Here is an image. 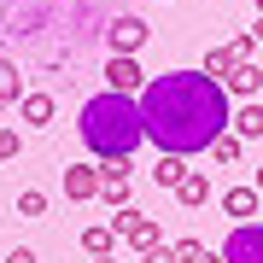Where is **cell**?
Instances as JSON below:
<instances>
[{
  "instance_id": "6da1fadb",
  "label": "cell",
  "mask_w": 263,
  "mask_h": 263,
  "mask_svg": "<svg viewBox=\"0 0 263 263\" xmlns=\"http://www.w3.org/2000/svg\"><path fill=\"white\" fill-rule=\"evenodd\" d=\"M141 117L158 152L187 158V152H211L216 135L234 129V100L205 70H164L141 88Z\"/></svg>"
},
{
  "instance_id": "7a4b0ae2",
  "label": "cell",
  "mask_w": 263,
  "mask_h": 263,
  "mask_svg": "<svg viewBox=\"0 0 263 263\" xmlns=\"http://www.w3.org/2000/svg\"><path fill=\"white\" fill-rule=\"evenodd\" d=\"M76 129H82V146L94 152L100 164H105V158H135V152L146 146L141 100H135V94H111V88H100V94L82 105Z\"/></svg>"
},
{
  "instance_id": "3957f363",
  "label": "cell",
  "mask_w": 263,
  "mask_h": 263,
  "mask_svg": "<svg viewBox=\"0 0 263 263\" xmlns=\"http://www.w3.org/2000/svg\"><path fill=\"white\" fill-rule=\"evenodd\" d=\"M222 263H263V222H234L228 228Z\"/></svg>"
},
{
  "instance_id": "277c9868",
  "label": "cell",
  "mask_w": 263,
  "mask_h": 263,
  "mask_svg": "<svg viewBox=\"0 0 263 263\" xmlns=\"http://www.w3.org/2000/svg\"><path fill=\"white\" fill-rule=\"evenodd\" d=\"M111 228L135 246V252H152V246H164V240H158V216H141L135 205H129V211H117V216H111Z\"/></svg>"
},
{
  "instance_id": "5b68a950",
  "label": "cell",
  "mask_w": 263,
  "mask_h": 263,
  "mask_svg": "<svg viewBox=\"0 0 263 263\" xmlns=\"http://www.w3.org/2000/svg\"><path fill=\"white\" fill-rule=\"evenodd\" d=\"M146 82H152V76L135 65L129 53H111V59H105V88H111V94H135V100H141Z\"/></svg>"
},
{
  "instance_id": "8992f818",
  "label": "cell",
  "mask_w": 263,
  "mask_h": 263,
  "mask_svg": "<svg viewBox=\"0 0 263 263\" xmlns=\"http://www.w3.org/2000/svg\"><path fill=\"white\" fill-rule=\"evenodd\" d=\"M100 187H105L100 164H65V199H70V205H88V199H100Z\"/></svg>"
},
{
  "instance_id": "52a82bcc",
  "label": "cell",
  "mask_w": 263,
  "mask_h": 263,
  "mask_svg": "<svg viewBox=\"0 0 263 263\" xmlns=\"http://www.w3.org/2000/svg\"><path fill=\"white\" fill-rule=\"evenodd\" d=\"M146 35H152V29L141 24V18H135V12H123V18H111V53H141L146 47Z\"/></svg>"
},
{
  "instance_id": "ba28073f",
  "label": "cell",
  "mask_w": 263,
  "mask_h": 263,
  "mask_svg": "<svg viewBox=\"0 0 263 263\" xmlns=\"http://www.w3.org/2000/svg\"><path fill=\"white\" fill-rule=\"evenodd\" d=\"M222 211L234 216V222H246V216H263V187L252 181V187H228L222 193Z\"/></svg>"
},
{
  "instance_id": "9c48e42d",
  "label": "cell",
  "mask_w": 263,
  "mask_h": 263,
  "mask_svg": "<svg viewBox=\"0 0 263 263\" xmlns=\"http://www.w3.org/2000/svg\"><path fill=\"white\" fill-rule=\"evenodd\" d=\"M222 88H228V100H257V94H263V70H257V59H240V70L228 76Z\"/></svg>"
},
{
  "instance_id": "30bf717a",
  "label": "cell",
  "mask_w": 263,
  "mask_h": 263,
  "mask_svg": "<svg viewBox=\"0 0 263 263\" xmlns=\"http://www.w3.org/2000/svg\"><path fill=\"white\" fill-rule=\"evenodd\" d=\"M176 199L187 211H199V205H211V181H205V170H187V176L176 181Z\"/></svg>"
},
{
  "instance_id": "8fae6325",
  "label": "cell",
  "mask_w": 263,
  "mask_h": 263,
  "mask_svg": "<svg viewBox=\"0 0 263 263\" xmlns=\"http://www.w3.org/2000/svg\"><path fill=\"white\" fill-rule=\"evenodd\" d=\"M234 70H240V53H234V41H228V47H211V53H205V76H216V82H228Z\"/></svg>"
},
{
  "instance_id": "7c38bea8",
  "label": "cell",
  "mask_w": 263,
  "mask_h": 263,
  "mask_svg": "<svg viewBox=\"0 0 263 263\" xmlns=\"http://www.w3.org/2000/svg\"><path fill=\"white\" fill-rule=\"evenodd\" d=\"M234 135H240V141H263V105L257 100H246L234 111Z\"/></svg>"
},
{
  "instance_id": "4fadbf2b",
  "label": "cell",
  "mask_w": 263,
  "mask_h": 263,
  "mask_svg": "<svg viewBox=\"0 0 263 263\" xmlns=\"http://www.w3.org/2000/svg\"><path fill=\"white\" fill-rule=\"evenodd\" d=\"M111 240H117V228H111V222L82 228V252H88V257H105V252H111Z\"/></svg>"
},
{
  "instance_id": "5bb4252c",
  "label": "cell",
  "mask_w": 263,
  "mask_h": 263,
  "mask_svg": "<svg viewBox=\"0 0 263 263\" xmlns=\"http://www.w3.org/2000/svg\"><path fill=\"white\" fill-rule=\"evenodd\" d=\"M18 117L24 123H53V94H24L18 100Z\"/></svg>"
},
{
  "instance_id": "9a60e30c",
  "label": "cell",
  "mask_w": 263,
  "mask_h": 263,
  "mask_svg": "<svg viewBox=\"0 0 263 263\" xmlns=\"http://www.w3.org/2000/svg\"><path fill=\"white\" fill-rule=\"evenodd\" d=\"M18 100H24V76L12 59H0V105H18Z\"/></svg>"
},
{
  "instance_id": "2e32d148",
  "label": "cell",
  "mask_w": 263,
  "mask_h": 263,
  "mask_svg": "<svg viewBox=\"0 0 263 263\" xmlns=\"http://www.w3.org/2000/svg\"><path fill=\"white\" fill-rule=\"evenodd\" d=\"M181 176H187V164H181L176 152H158V170H152V181H158V187H170V193H176V181H181Z\"/></svg>"
},
{
  "instance_id": "e0dca14e",
  "label": "cell",
  "mask_w": 263,
  "mask_h": 263,
  "mask_svg": "<svg viewBox=\"0 0 263 263\" xmlns=\"http://www.w3.org/2000/svg\"><path fill=\"white\" fill-rule=\"evenodd\" d=\"M240 152H246V141H240L234 129H228V135H216V141H211V158H216V164H240Z\"/></svg>"
},
{
  "instance_id": "ac0fdd59",
  "label": "cell",
  "mask_w": 263,
  "mask_h": 263,
  "mask_svg": "<svg viewBox=\"0 0 263 263\" xmlns=\"http://www.w3.org/2000/svg\"><path fill=\"white\" fill-rule=\"evenodd\" d=\"M18 216H47V193H41V187H24L18 193Z\"/></svg>"
},
{
  "instance_id": "d6986e66",
  "label": "cell",
  "mask_w": 263,
  "mask_h": 263,
  "mask_svg": "<svg viewBox=\"0 0 263 263\" xmlns=\"http://www.w3.org/2000/svg\"><path fill=\"white\" fill-rule=\"evenodd\" d=\"M100 199H105L111 211H129V181H105V187H100Z\"/></svg>"
},
{
  "instance_id": "ffe728a7",
  "label": "cell",
  "mask_w": 263,
  "mask_h": 263,
  "mask_svg": "<svg viewBox=\"0 0 263 263\" xmlns=\"http://www.w3.org/2000/svg\"><path fill=\"white\" fill-rule=\"evenodd\" d=\"M100 176H105V181H129V158H105Z\"/></svg>"
},
{
  "instance_id": "44dd1931",
  "label": "cell",
  "mask_w": 263,
  "mask_h": 263,
  "mask_svg": "<svg viewBox=\"0 0 263 263\" xmlns=\"http://www.w3.org/2000/svg\"><path fill=\"white\" fill-rule=\"evenodd\" d=\"M199 257H205L199 240H176V263H199Z\"/></svg>"
},
{
  "instance_id": "7402d4cb",
  "label": "cell",
  "mask_w": 263,
  "mask_h": 263,
  "mask_svg": "<svg viewBox=\"0 0 263 263\" xmlns=\"http://www.w3.org/2000/svg\"><path fill=\"white\" fill-rule=\"evenodd\" d=\"M12 158H18V135L0 129V164H12Z\"/></svg>"
},
{
  "instance_id": "603a6c76",
  "label": "cell",
  "mask_w": 263,
  "mask_h": 263,
  "mask_svg": "<svg viewBox=\"0 0 263 263\" xmlns=\"http://www.w3.org/2000/svg\"><path fill=\"white\" fill-rule=\"evenodd\" d=\"M141 263H176V246H152V252H141Z\"/></svg>"
},
{
  "instance_id": "cb8c5ba5",
  "label": "cell",
  "mask_w": 263,
  "mask_h": 263,
  "mask_svg": "<svg viewBox=\"0 0 263 263\" xmlns=\"http://www.w3.org/2000/svg\"><path fill=\"white\" fill-rule=\"evenodd\" d=\"M6 263H35V252H29V246H12V252H6Z\"/></svg>"
},
{
  "instance_id": "d4e9b609",
  "label": "cell",
  "mask_w": 263,
  "mask_h": 263,
  "mask_svg": "<svg viewBox=\"0 0 263 263\" xmlns=\"http://www.w3.org/2000/svg\"><path fill=\"white\" fill-rule=\"evenodd\" d=\"M199 263H222V252H205V257H199Z\"/></svg>"
},
{
  "instance_id": "484cf974",
  "label": "cell",
  "mask_w": 263,
  "mask_h": 263,
  "mask_svg": "<svg viewBox=\"0 0 263 263\" xmlns=\"http://www.w3.org/2000/svg\"><path fill=\"white\" fill-rule=\"evenodd\" d=\"M88 263H117V257H111V252H105V257H88Z\"/></svg>"
},
{
  "instance_id": "4316f807",
  "label": "cell",
  "mask_w": 263,
  "mask_h": 263,
  "mask_svg": "<svg viewBox=\"0 0 263 263\" xmlns=\"http://www.w3.org/2000/svg\"><path fill=\"white\" fill-rule=\"evenodd\" d=\"M252 6H257V18H263V0H252Z\"/></svg>"
},
{
  "instance_id": "83f0119b",
  "label": "cell",
  "mask_w": 263,
  "mask_h": 263,
  "mask_svg": "<svg viewBox=\"0 0 263 263\" xmlns=\"http://www.w3.org/2000/svg\"><path fill=\"white\" fill-rule=\"evenodd\" d=\"M257 187H263V164H257Z\"/></svg>"
}]
</instances>
